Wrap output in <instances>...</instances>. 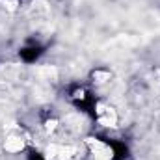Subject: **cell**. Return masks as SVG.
<instances>
[{"instance_id":"3957f363","label":"cell","mask_w":160,"mask_h":160,"mask_svg":"<svg viewBox=\"0 0 160 160\" xmlns=\"http://www.w3.org/2000/svg\"><path fill=\"white\" fill-rule=\"evenodd\" d=\"M28 160H45V158L41 157L39 153H38V151H32V153L28 155Z\"/></svg>"},{"instance_id":"7a4b0ae2","label":"cell","mask_w":160,"mask_h":160,"mask_svg":"<svg viewBox=\"0 0 160 160\" xmlns=\"http://www.w3.org/2000/svg\"><path fill=\"white\" fill-rule=\"evenodd\" d=\"M110 143V147L114 149V157L116 160H123L128 157V147L123 143V142H108Z\"/></svg>"},{"instance_id":"6da1fadb","label":"cell","mask_w":160,"mask_h":160,"mask_svg":"<svg viewBox=\"0 0 160 160\" xmlns=\"http://www.w3.org/2000/svg\"><path fill=\"white\" fill-rule=\"evenodd\" d=\"M41 52H43V50H41L39 47H26V48L21 50V58L30 63V62H36V60L39 58Z\"/></svg>"}]
</instances>
